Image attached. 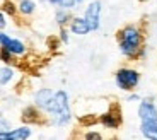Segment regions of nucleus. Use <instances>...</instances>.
Listing matches in <instances>:
<instances>
[{
  "mask_svg": "<svg viewBox=\"0 0 157 140\" xmlns=\"http://www.w3.org/2000/svg\"><path fill=\"white\" fill-rule=\"evenodd\" d=\"M34 101L36 106L51 113L56 125L63 126L70 121L72 113H70V106H68V96L65 91H56L55 92L51 89H41L36 92Z\"/></svg>",
  "mask_w": 157,
  "mask_h": 140,
  "instance_id": "obj_1",
  "label": "nucleus"
},
{
  "mask_svg": "<svg viewBox=\"0 0 157 140\" xmlns=\"http://www.w3.org/2000/svg\"><path fill=\"white\" fill-rule=\"evenodd\" d=\"M120 51L128 58H133L140 53L142 46V33L135 26H126L120 31Z\"/></svg>",
  "mask_w": 157,
  "mask_h": 140,
  "instance_id": "obj_2",
  "label": "nucleus"
},
{
  "mask_svg": "<svg viewBox=\"0 0 157 140\" xmlns=\"http://www.w3.org/2000/svg\"><path fill=\"white\" fill-rule=\"evenodd\" d=\"M140 82V74L133 68H120L116 72V86L123 91H133Z\"/></svg>",
  "mask_w": 157,
  "mask_h": 140,
  "instance_id": "obj_3",
  "label": "nucleus"
},
{
  "mask_svg": "<svg viewBox=\"0 0 157 140\" xmlns=\"http://www.w3.org/2000/svg\"><path fill=\"white\" fill-rule=\"evenodd\" d=\"M84 19L87 21L90 31L99 29V24H101V4H99V2H90L86 9Z\"/></svg>",
  "mask_w": 157,
  "mask_h": 140,
  "instance_id": "obj_4",
  "label": "nucleus"
},
{
  "mask_svg": "<svg viewBox=\"0 0 157 140\" xmlns=\"http://www.w3.org/2000/svg\"><path fill=\"white\" fill-rule=\"evenodd\" d=\"M99 121H101V125H104L106 128H118L120 125H121V115H120V108H118L116 104L111 106V109L108 111V113H104L101 118H99Z\"/></svg>",
  "mask_w": 157,
  "mask_h": 140,
  "instance_id": "obj_5",
  "label": "nucleus"
},
{
  "mask_svg": "<svg viewBox=\"0 0 157 140\" xmlns=\"http://www.w3.org/2000/svg\"><path fill=\"white\" fill-rule=\"evenodd\" d=\"M0 46L2 48H7L9 51H12L14 55H22L26 51V46L21 43L19 39H14L10 36L4 34V33H0Z\"/></svg>",
  "mask_w": 157,
  "mask_h": 140,
  "instance_id": "obj_6",
  "label": "nucleus"
},
{
  "mask_svg": "<svg viewBox=\"0 0 157 140\" xmlns=\"http://www.w3.org/2000/svg\"><path fill=\"white\" fill-rule=\"evenodd\" d=\"M138 116H140V121H152L157 120V108L152 101L149 99H144L138 106Z\"/></svg>",
  "mask_w": 157,
  "mask_h": 140,
  "instance_id": "obj_7",
  "label": "nucleus"
},
{
  "mask_svg": "<svg viewBox=\"0 0 157 140\" xmlns=\"http://www.w3.org/2000/svg\"><path fill=\"white\" fill-rule=\"evenodd\" d=\"M31 137V128L29 126H21V128H14L9 132L0 133V140H26Z\"/></svg>",
  "mask_w": 157,
  "mask_h": 140,
  "instance_id": "obj_8",
  "label": "nucleus"
},
{
  "mask_svg": "<svg viewBox=\"0 0 157 140\" xmlns=\"http://www.w3.org/2000/svg\"><path fill=\"white\" fill-rule=\"evenodd\" d=\"M70 31L74 33V34H87V33L90 31V27H89V24H87V21L84 19V17H75L70 22Z\"/></svg>",
  "mask_w": 157,
  "mask_h": 140,
  "instance_id": "obj_9",
  "label": "nucleus"
},
{
  "mask_svg": "<svg viewBox=\"0 0 157 140\" xmlns=\"http://www.w3.org/2000/svg\"><path fill=\"white\" fill-rule=\"evenodd\" d=\"M140 130L144 137L150 140H157V120L152 121H140Z\"/></svg>",
  "mask_w": 157,
  "mask_h": 140,
  "instance_id": "obj_10",
  "label": "nucleus"
},
{
  "mask_svg": "<svg viewBox=\"0 0 157 140\" xmlns=\"http://www.w3.org/2000/svg\"><path fill=\"white\" fill-rule=\"evenodd\" d=\"M22 120L28 121V123H39V121H41V116H39V113L34 108H26L24 113H22Z\"/></svg>",
  "mask_w": 157,
  "mask_h": 140,
  "instance_id": "obj_11",
  "label": "nucleus"
},
{
  "mask_svg": "<svg viewBox=\"0 0 157 140\" xmlns=\"http://www.w3.org/2000/svg\"><path fill=\"white\" fill-rule=\"evenodd\" d=\"M44 4H51V5H56L60 9H72L77 5V0H41Z\"/></svg>",
  "mask_w": 157,
  "mask_h": 140,
  "instance_id": "obj_12",
  "label": "nucleus"
},
{
  "mask_svg": "<svg viewBox=\"0 0 157 140\" xmlns=\"http://www.w3.org/2000/svg\"><path fill=\"white\" fill-rule=\"evenodd\" d=\"M12 77H14V70H12L10 67H2V68H0V84H2V86L9 84V82L12 80Z\"/></svg>",
  "mask_w": 157,
  "mask_h": 140,
  "instance_id": "obj_13",
  "label": "nucleus"
},
{
  "mask_svg": "<svg viewBox=\"0 0 157 140\" xmlns=\"http://www.w3.org/2000/svg\"><path fill=\"white\" fill-rule=\"evenodd\" d=\"M34 9H36V5H34V2H33V0H21V2H19V10L22 12L24 16L33 14V12H34Z\"/></svg>",
  "mask_w": 157,
  "mask_h": 140,
  "instance_id": "obj_14",
  "label": "nucleus"
},
{
  "mask_svg": "<svg viewBox=\"0 0 157 140\" xmlns=\"http://www.w3.org/2000/svg\"><path fill=\"white\" fill-rule=\"evenodd\" d=\"M55 19H56V22H58L60 26H63V24H67V22H68L70 16H68V12L65 10V9H62V10H58V12L55 14Z\"/></svg>",
  "mask_w": 157,
  "mask_h": 140,
  "instance_id": "obj_15",
  "label": "nucleus"
},
{
  "mask_svg": "<svg viewBox=\"0 0 157 140\" xmlns=\"http://www.w3.org/2000/svg\"><path fill=\"white\" fill-rule=\"evenodd\" d=\"M0 60H4L5 63L14 62V53H12V51H9L7 48H0Z\"/></svg>",
  "mask_w": 157,
  "mask_h": 140,
  "instance_id": "obj_16",
  "label": "nucleus"
},
{
  "mask_svg": "<svg viewBox=\"0 0 157 140\" xmlns=\"http://www.w3.org/2000/svg\"><path fill=\"white\" fill-rule=\"evenodd\" d=\"M9 130H10V123H9L2 115H0V133H2V132H9Z\"/></svg>",
  "mask_w": 157,
  "mask_h": 140,
  "instance_id": "obj_17",
  "label": "nucleus"
},
{
  "mask_svg": "<svg viewBox=\"0 0 157 140\" xmlns=\"http://www.w3.org/2000/svg\"><path fill=\"white\" fill-rule=\"evenodd\" d=\"M4 10H7L9 14H10V16H14V12H16V9L12 7V4H10V2H5V4H4Z\"/></svg>",
  "mask_w": 157,
  "mask_h": 140,
  "instance_id": "obj_18",
  "label": "nucleus"
},
{
  "mask_svg": "<svg viewBox=\"0 0 157 140\" xmlns=\"http://www.w3.org/2000/svg\"><path fill=\"white\" fill-rule=\"evenodd\" d=\"M60 39H62L63 43H68V34H67V31H65V29H62V31H60Z\"/></svg>",
  "mask_w": 157,
  "mask_h": 140,
  "instance_id": "obj_19",
  "label": "nucleus"
},
{
  "mask_svg": "<svg viewBox=\"0 0 157 140\" xmlns=\"http://www.w3.org/2000/svg\"><path fill=\"white\" fill-rule=\"evenodd\" d=\"M5 24H7V22H5V16L2 14V12H0V29H4Z\"/></svg>",
  "mask_w": 157,
  "mask_h": 140,
  "instance_id": "obj_20",
  "label": "nucleus"
},
{
  "mask_svg": "<svg viewBox=\"0 0 157 140\" xmlns=\"http://www.w3.org/2000/svg\"><path fill=\"white\" fill-rule=\"evenodd\" d=\"M86 138H101V135L99 133H87Z\"/></svg>",
  "mask_w": 157,
  "mask_h": 140,
  "instance_id": "obj_21",
  "label": "nucleus"
},
{
  "mask_svg": "<svg viewBox=\"0 0 157 140\" xmlns=\"http://www.w3.org/2000/svg\"><path fill=\"white\" fill-rule=\"evenodd\" d=\"M80 2H84V0H77V4H80Z\"/></svg>",
  "mask_w": 157,
  "mask_h": 140,
  "instance_id": "obj_22",
  "label": "nucleus"
},
{
  "mask_svg": "<svg viewBox=\"0 0 157 140\" xmlns=\"http://www.w3.org/2000/svg\"><path fill=\"white\" fill-rule=\"evenodd\" d=\"M140 2H145V0H140Z\"/></svg>",
  "mask_w": 157,
  "mask_h": 140,
  "instance_id": "obj_23",
  "label": "nucleus"
}]
</instances>
